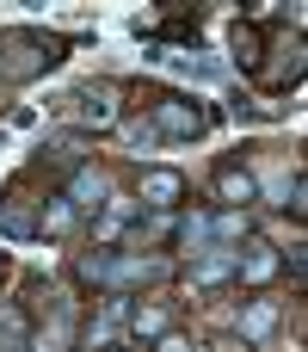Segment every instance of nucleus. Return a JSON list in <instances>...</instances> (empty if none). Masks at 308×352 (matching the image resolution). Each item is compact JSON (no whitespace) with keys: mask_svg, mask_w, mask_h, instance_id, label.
Instances as JSON below:
<instances>
[{"mask_svg":"<svg viewBox=\"0 0 308 352\" xmlns=\"http://www.w3.org/2000/svg\"><path fill=\"white\" fill-rule=\"evenodd\" d=\"M56 62H62V37L31 31V25L0 31V74H6V80H37V74L56 68Z\"/></svg>","mask_w":308,"mask_h":352,"instance_id":"obj_1","label":"nucleus"},{"mask_svg":"<svg viewBox=\"0 0 308 352\" xmlns=\"http://www.w3.org/2000/svg\"><path fill=\"white\" fill-rule=\"evenodd\" d=\"M210 124H216V111L204 99H185V93H167L148 111V130L167 136V142H198V136H210Z\"/></svg>","mask_w":308,"mask_h":352,"instance_id":"obj_2","label":"nucleus"},{"mask_svg":"<svg viewBox=\"0 0 308 352\" xmlns=\"http://www.w3.org/2000/svg\"><path fill=\"white\" fill-rule=\"evenodd\" d=\"M86 285H111V291H130V285H148V278H161L167 266L161 260H142V254H80V266H74Z\"/></svg>","mask_w":308,"mask_h":352,"instance_id":"obj_3","label":"nucleus"},{"mask_svg":"<svg viewBox=\"0 0 308 352\" xmlns=\"http://www.w3.org/2000/svg\"><path fill=\"white\" fill-rule=\"evenodd\" d=\"M62 111L80 118V124H111V118H117V87H111V80H99V87H74V93L62 99Z\"/></svg>","mask_w":308,"mask_h":352,"instance_id":"obj_4","label":"nucleus"},{"mask_svg":"<svg viewBox=\"0 0 308 352\" xmlns=\"http://www.w3.org/2000/svg\"><path fill=\"white\" fill-rule=\"evenodd\" d=\"M62 198H68L74 210H105V204H111V179H105L99 167H74V173H68V192H62Z\"/></svg>","mask_w":308,"mask_h":352,"instance_id":"obj_5","label":"nucleus"},{"mask_svg":"<svg viewBox=\"0 0 308 352\" xmlns=\"http://www.w3.org/2000/svg\"><path fill=\"white\" fill-rule=\"evenodd\" d=\"M228 272H235V248H228V241H204V248L191 254V285H198V291L222 285Z\"/></svg>","mask_w":308,"mask_h":352,"instance_id":"obj_6","label":"nucleus"},{"mask_svg":"<svg viewBox=\"0 0 308 352\" xmlns=\"http://www.w3.org/2000/svg\"><path fill=\"white\" fill-rule=\"evenodd\" d=\"M179 192H185V179H179V173H148V179H142V210L167 217V210L179 204Z\"/></svg>","mask_w":308,"mask_h":352,"instance_id":"obj_7","label":"nucleus"},{"mask_svg":"<svg viewBox=\"0 0 308 352\" xmlns=\"http://www.w3.org/2000/svg\"><path fill=\"white\" fill-rule=\"evenodd\" d=\"M117 328H123V297H105V309H99V322H86V334H80V346L99 352L117 340Z\"/></svg>","mask_w":308,"mask_h":352,"instance_id":"obj_8","label":"nucleus"},{"mask_svg":"<svg viewBox=\"0 0 308 352\" xmlns=\"http://www.w3.org/2000/svg\"><path fill=\"white\" fill-rule=\"evenodd\" d=\"M0 235H6V241H37V210H31L25 198H6V204H0Z\"/></svg>","mask_w":308,"mask_h":352,"instance_id":"obj_9","label":"nucleus"},{"mask_svg":"<svg viewBox=\"0 0 308 352\" xmlns=\"http://www.w3.org/2000/svg\"><path fill=\"white\" fill-rule=\"evenodd\" d=\"M235 272H241L247 285H265V278L278 272V254H272L265 241H253V248H241V254H235Z\"/></svg>","mask_w":308,"mask_h":352,"instance_id":"obj_10","label":"nucleus"},{"mask_svg":"<svg viewBox=\"0 0 308 352\" xmlns=\"http://www.w3.org/2000/svg\"><path fill=\"white\" fill-rule=\"evenodd\" d=\"M216 192H222V204H253V192H259V186H253V173H247V167H235V161H228V167H216Z\"/></svg>","mask_w":308,"mask_h":352,"instance_id":"obj_11","label":"nucleus"},{"mask_svg":"<svg viewBox=\"0 0 308 352\" xmlns=\"http://www.w3.org/2000/svg\"><path fill=\"white\" fill-rule=\"evenodd\" d=\"M259 50H265L259 19H241V25H235V56H241V68H259Z\"/></svg>","mask_w":308,"mask_h":352,"instance_id":"obj_12","label":"nucleus"},{"mask_svg":"<svg viewBox=\"0 0 308 352\" xmlns=\"http://www.w3.org/2000/svg\"><path fill=\"white\" fill-rule=\"evenodd\" d=\"M136 210H142V204H130V198H111V204L99 210V241H117V229H123Z\"/></svg>","mask_w":308,"mask_h":352,"instance_id":"obj_13","label":"nucleus"},{"mask_svg":"<svg viewBox=\"0 0 308 352\" xmlns=\"http://www.w3.org/2000/svg\"><path fill=\"white\" fill-rule=\"evenodd\" d=\"M68 223H74V204H68V198H62V192H56V198H49V210H43V217H37V235H62V229H68Z\"/></svg>","mask_w":308,"mask_h":352,"instance_id":"obj_14","label":"nucleus"},{"mask_svg":"<svg viewBox=\"0 0 308 352\" xmlns=\"http://www.w3.org/2000/svg\"><path fill=\"white\" fill-rule=\"evenodd\" d=\"M272 322H278V303H265V297H259V303L247 309V322H241V334H247V340H265V334H272Z\"/></svg>","mask_w":308,"mask_h":352,"instance_id":"obj_15","label":"nucleus"},{"mask_svg":"<svg viewBox=\"0 0 308 352\" xmlns=\"http://www.w3.org/2000/svg\"><path fill=\"white\" fill-rule=\"evenodd\" d=\"M179 241H185V248L198 254V248L210 241V217H204V210H191V217H179Z\"/></svg>","mask_w":308,"mask_h":352,"instance_id":"obj_16","label":"nucleus"},{"mask_svg":"<svg viewBox=\"0 0 308 352\" xmlns=\"http://www.w3.org/2000/svg\"><path fill=\"white\" fill-rule=\"evenodd\" d=\"M130 334H136V340H161V334H167V316H161V309H136V316H130Z\"/></svg>","mask_w":308,"mask_h":352,"instance_id":"obj_17","label":"nucleus"},{"mask_svg":"<svg viewBox=\"0 0 308 352\" xmlns=\"http://www.w3.org/2000/svg\"><path fill=\"white\" fill-rule=\"evenodd\" d=\"M303 198H308V179H303V173H290V186H284V210H290V217H303V210H308Z\"/></svg>","mask_w":308,"mask_h":352,"instance_id":"obj_18","label":"nucleus"},{"mask_svg":"<svg viewBox=\"0 0 308 352\" xmlns=\"http://www.w3.org/2000/svg\"><path fill=\"white\" fill-rule=\"evenodd\" d=\"M161 352H185V340H161Z\"/></svg>","mask_w":308,"mask_h":352,"instance_id":"obj_19","label":"nucleus"}]
</instances>
